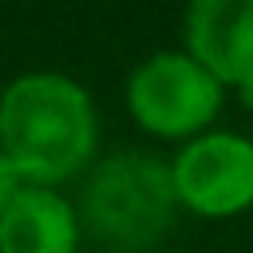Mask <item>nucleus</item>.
Here are the masks:
<instances>
[{"label":"nucleus","instance_id":"2","mask_svg":"<svg viewBox=\"0 0 253 253\" xmlns=\"http://www.w3.org/2000/svg\"><path fill=\"white\" fill-rule=\"evenodd\" d=\"M178 213V194L170 178V162L142 150H123L107 158L83 190V221L87 229L115 253L150 249Z\"/></svg>","mask_w":253,"mask_h":253},{"label":"nucleus","instance_id":"1","mask_svg":"<svg viewBox=\"0 0 253 253\" xmlns=\"http://www.w3.org/2000/svg\"><path fill=\"white\" fill-rule=\"evenodd\" d=\"M91 95L59 71L16 75L0 91V154L24 186H55L95 154Z\"/></svg>","mask_w":253,"mask_h":253},{"label":"nucleus","instance_id":"5","mask_svg":"<svg viewBox=\"0 0 253 253\" xmlns=\"http://www.w3.org/2000/svg\"><path fill=\"white\" fill-rule=\"evenodd\" d=\"M186 55L221 87L253 79V0H198L186 12Z\"/></svg>","mask_w":253,"mask_h":253},{"label":"nucleus","instance_id":"7","mask_svg":"<svg viewBox=\"0 0 253 253\" xmlns=\"http://www.w3.org/2000/svg\"><path fill=\"white\" fill-rule=\"evenodd\" d=\"M24 190V182H20V174L12 170V162L0 154V217H4V210L12 206V198Z\"/></svg>","mask_w":253,"mask_h":253},{"label":"nucleus","instance_id":"3","mask_svg":"<svg viewBox=\"0 0 253 253\" xmlns=\"http://www.w3.org/2000/svg\"><path fill=\"white\" fill-rule=\"evenodd\" d=\"M221 83L186 51H154L126 79L134 123L158 138H198L221 111Z\"/></svg>","mask_w":253,"mask_h":253},{"label":"nucleus","instance_id":"6","mask_svg":"<svg viewBox=\"0 0 253 253\" xmlns=\"http://www.w3.org/2000/svg\"><path fill=\"white\" fill-rule=\"evenodd\" d=\"M75 249H79L75 206L47 186H24L0 217V253H75Z\"/></svg>","mask_w":253,"mask_h":253},{"label":"nucleus","instance_id":"4","mask_svg":"<svg viewBox=\"0 0 253 253\" xmlns=\"http://www.w3.org/2000/svg\"><path fill=\"white\" fill-rule=\"evenodd\" d=\"M178 206L198 217H233L253 206V142L233 130L190 138L170 162Z\"/></svg>","mask_w":253,"mask_h":253},{"label":"nucleus","instance_id":"8","mask_svg":"<svg viewBox=\"0 0 253 253\" xmlns=\"http://www.w3.org/2000/svg\"><path fill=\"white\" fill-rule=\"evenodd\" d=\"M237 99H241V103H245V107L253 111V79H245V83L237 87Z\"/></svg>","mask_w":253,"mask_h":253}]
</instances>
